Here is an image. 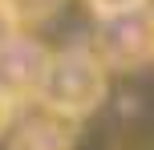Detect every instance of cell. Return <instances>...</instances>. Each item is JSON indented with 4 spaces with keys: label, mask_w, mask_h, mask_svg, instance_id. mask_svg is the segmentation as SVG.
Segmentation results:
<instances>
[{
    "label": "cell",
    "mask_w": 154,
    "mask_h": 150,
    "mask_svg": "<svg viewBox=\"0 0 154 150\" xmlns=\"http://www.w3.org/2000/svg\"><path fill=\"white\" fill-rule=\"evenodd\" d=\"M12 118H16V106L8 102L4 93H0V138H4L8 130H12Z\"/></svg>",
    "instance_id": "obj_8"
},
{
    "label": "cell",
    "mask_w": 154,
    "mask_h": 150,
    "mask_svg": "<svg viewBox=\"0 0 154 150\" xmlns=\"http://www.w3.org/2000/svg\"><path fill=\"white\" fill-rule=\"evenodd\" d=\"M8 150H73V130L61 118L41 114V118H29L12 130Z\"/></svg>",
    "instance_id": "obj_4"
},
{
    "label": "cell",
    "mask_w": 154,
    "mask_h": 150,
    "mask_svg": "<svg viewBox=\"0 0 154 150\" xmlns=\"http://www.w3.org/2000/svg\"><path fill=\"white\" fill-rule=\"evenodd\" d=\"M93 57L106 73H138L154 65V8H134L122 16H106L93 29Z\"/></svg>",
    "instance_id": "obj_2"
},
{
    "label": "cell",
    "mask_w": 154,
    "mask_h": 150,
    "mask_svg": "<svg viewBox=\"0 0 154 150\" xmlns=\"http://www.w3.org/2000/svg\"><path fill=\"white\" fill-rule=\"evenodd\" d=\"M20 32H24V24L16 20L12 4H8V0H0V49H4L12 37H20Z\"/></svg>",
    "instance_id": "obj_7"
},
{
    "label": "cell",
    "mask_w": 154,
    "mask_h": 150,
    "mask_svg": "<svg viewBox=\"0 0 154 150\" xmlns=\"http://www.w3.org/2000/svg\"><path fill=\"white\" fill-rule=\"evenodd\" d=\"M85 4L97 12V20H106V16H122V12H134V8H146L150 0H85Z\"/></svg>",
    "instance_id": "obj_6"
},
{
    "label": "cell",
    "mask_w": 154,
    "mask_h": 150,
    "mask_svg": "<svg viewBox=\"0 0 154 150\" xmlns=\"http://www.w3.org/2000/svg\"><path fill=\"white\" fill-rule=\"evenodd\" d=\"M106 93H109L106 65L93 57L89 45H69V49H61V53L49 57L37 106L49 118L81 122V118H89V114L106 102Z\"/></svg>",
    "instance_id": "obj_1"
},
{
    "label": "cell",
    "mask_w": 154,
    "mask_h": 150,
    "mask_svg": "<svg viewBox=\"0 0 154 150\" xmlns=\"http://www.w3.org/2000/svg\"><path fill=\"white\" fill-rule=\"evenodd\" d=\"M49 57L53 53H49L37 37H29V32L12 37L4 49H0V93H4L12 106L37 102L45 69H49Z\"/></svg>",
    "instance_id": "obj_3"
},
{
    "label": "cell",
    "mask_w": 154,
    "mask_h": 150,
    "mask_svg": "<svg viewBox=\"0 0 154 150\" xmlns=\"http://www.w3.org/2000/svg\"><path fill=\"white\" fill-rule=\"evenodd\" d=\"M8 4H12V12H16L20 24H37V20H45V16L57 12L61 0H8Z\"/></svg>",
    "instance_id": "obj_5"
}]
</instances>
